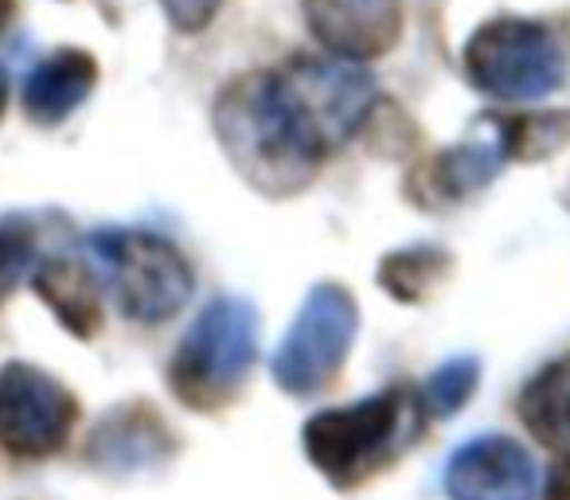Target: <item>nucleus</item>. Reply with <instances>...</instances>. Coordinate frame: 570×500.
<instances>
[{
    "mask_svg": "<svg viewBox=\"0 0 570 500\" xmlns=\"http://www.w3.org/2000/svg\"><path fill=\"white\" fill-rule=\"evenodd\" d=\"M309 32L348 63L387 56L403 36L399 0H302Z\"/></svg>",
    "mask_w": 570,
    "mask_h": 500,
    "instance_id": "1a4fd4ad",
    "label": "nucleus"
},
{
    "mask_svg": "<svg viewBox=\"0 0 570 500\" xmlns=\"http://www.w3.org/2000/svg\"><path fill=\"white\" fill-rule=\"evenodd\" d=\"M465 75L481 95L500 102H528L559 90L567 56L547 24L500 17L476 28L465 43Z\"/></svg>",
    "mask_w": 570,
    "mask_h": 500,
    "instance_id": "20e7f679",
    "label": "nucleus"
},
{
    "mask_svg": "<svg viewBox=\"0 0 570 500\" xmlns=\"http://www.w3.org/2000/svg\"><path fill=\"white\" fill-rule=\"evenodd\" d=\"M277 79L302 106L305 121L317 129L328 153L341 149L348 137H356L360 126H367L375 98H380L372 75L360 63H348V59L297 56L277 67Z\"/></svg>",
    "mask_w": 570,
    "mask_h": 500,
    "instance_id": "6e6552de",
    "label": "nucleus"
},
{
    "mask_svg": "<svg viewBox=\"0 0 570 500\" xmlns=\"http://www.w3.org/2000/svg\"><path fill=\"white\" fill-rule=\"evenodd\" d=\"M212 126L235 173L262 196L309 188L328 149L277 71H246L219 90Z\"/></svg>",
    "mask_w": 570,
    "mask_h": 500,
    "instance_id": "f257e3e1",
    "label": "nucleus"
},
{
    "mask_svg": "<svg viewBox=\"0 0 570 500\" xmlns=\"http://www.w3.org/2000/svg\"><path fill=\"white\" fill-rule=\"evenodd\" d=\"M160 12L168 17V24L176 28V32L184 36H196L204 32L207 24H212L215 17H219L223 0H157Z\"/></svg>",
    "mask_w": 570,
    "mask_h": 500,
    "instance_id": "aec40b11",
    "label": "nucleus"
},
{
    "mask_svg": "<svg viewBox=\"0 0 570 500\" xmlns=\"http://www.w3.org/2000/svg\"><path fill=\"white\" fill-rule=\"evenodd\" d=\"M98 82V63L90 51L59 48L28 75L24 82V114L36 126H59L90 98Z\"/></svg>",
    "mask_w": 570,
    "mask_h": 500,
    "instance_id": "f8f14e48",
    "label": "nucleus"
},
{
    "mask_svg": "<svg viewBox=\"0 0 570 500\" xmlns=\"http://www.w3.org/2000/svg\"><path fill=\"white\" fill-rule=\"evenodd\" d=\"M95 251L114 274V294L129 321L160 325L176 317L191 297V266L168 238L153 231H98Z\"/></svg>",
    "mask_w": 570,
    "mask_h": 500,
    "instance_id": "39448f33",
    "label": "nucleus"
},
{
    "mask_svg": "<svg viewBox=\"0 0 570 500\" xmlns=\"http://www.w3.org/2000/svg\"><path fill=\"white\" fill-rule=\"evenodd\" d=\"M12 17H17V0H0V36L12 24Z\"/></svg>",
    "mask_w": 570,
    "mask_h": 500,
    "instance_id": "4be33fe9",
    "label": "nucleus"
},
{
    "mask_svg": "<svg viewBox=\"0 0 570 500\" xmlns=\"http://www.w3.org/2000/svg\"><path fill=\"white\" fill-rule=\"evenodd\" d=\"M360 329L356 297L341 282H321L305 294L294 325L274 356V380L289 395H313L341 375Z\"/></svg>",
    "mask_w": 570,
    "mask_h": 500,
    "instance_id": "423d86ee",
    "label": "nucleus"
},
{
    "mask_svg": "<svg viewBox=\"0 0 570 500\" xmlns=\"http://www.w3.org/2000/svg\"><path fill=\"white\" fill-rule=\"evenodd\" d=\"M168 427L149 411L145 403H129L121 411H114L110 419H102V427L95 430L87 445V458L95 465L106 469H134V465H149L160 461L173 442H168Z\"/></svg>",
    "mask_w": 570,
    "mask_h": 500,
    "instance_id": "4468645a",
    "label": "nucleus"
},
{
    "mask_svg": "<svg viewBox=\"0 0 570 500\" xmlns=\"http://www.w3.org/2000/svg\"><path fill=\"white\" fill-rule=\"evenodd\" d=\"M476 375L481 364L473 356H453L450 364H442L419 391V403L426 414H458L469 403V395L476 391Z\"/></svg>",
    "mask_w": 570,
    "mask_h": 500,
    "instance_id": "a211bd4d",
    "label": "nucleus"
},
{
    "mask_svg": "<svg viewBox=\"0 0 570 500\" xmlns=\"http://www.w3.org/2000/svg\"><path fill=\"white\" fill-rule=\"evenodd\" d=\"M500 168H504V153L497 145V134L489 129L484 137H469V141L422 160L406 180V199L419 204L422 212H445V207L489 188Z\"/></svg>",
    "mask_w": 570,
    "mask_h": 500,
    "instance_id": "9d476101",
    "label": "nucleus"
},
{
    "mask_svg": "<svg viewBox=\"0 0 570 500\" xmlns=\"http://www.w3.org/2000/svg\"><path fill=\"white\" fill-rule=\"evenodd\" d=\"M79 399L43 367H0V445L20 461L56 458L71 442Z\"/></svg>",
    "mask_w": 570,
    "mask_h": 500,
    "instance_id": "0eeeda50",
    "label": "nucleus"
},
{
    "mask_svg": "<svg viewBox=\"0 0 570 500\" xmlns=\"http://www.w3.org/2000/svg\"><path fill=\"white\" fill-rule=\"evenodd\" d=\"M445 492L453 500H531L535 465L512 438H476L453 453L445 469Z\"/></svg>",
    "mask_w": 570,
    "mask_h": 500,
    "instance_id": "9b49d317",
    "label": "nucleus"
},
{
    "mask_svg": "<svg viewBox=\"0 0 570 500\" xmlns=\"http://www.w3.org/2000/svg\"><path fill=\"white\" fill-rule=\"evenodd\" d=\"M32 290L71 336L95 341L102 333V294L79 258H43L32 274Z\"/></svg>",
    "mask_w": 570,
    "mask_h": 500,
    "instance_id": "ddd939ff",
    "label": "nucleus"
},
{
    "mask_svg": "<svg viewBox=\"0 0 570 500\" xmlns=\"http://www.w3.org/2000/svg\"><path fill=\"white\" fill-rule=\"evenodd\" d=\"M543 500H570V450L554 461L551 477H547V489H543Z\"/></svg>",
    "mask_w": 570,
    "mask_h": 500,
    "instance_id": "412c9836",
    "label": "nucleus"
},
{
    "mask_svg": "<svg viewBox=\"0 0 570 500\" xmlns=\"http://www.w3.org/2000/svg\"><path fill=\"white\" fill-rule=\"evenodd\" d=\"M445 274H450V255L445 251H438V246H406V251H395V255L383 258L380 286L399 302L414 305L426 302L442 286Z\"/></svg>",
    "mask_w": 570,
    "mask_h": 500,
    "instance_id": "f3484780",
    "label": "nucleus"
},
{
    "mask_svg": "<svg viewBox=\"0 0 570 500\" xmlns=\"http://www.w3.org/2000/svg\"><path fill=\"white\" fill-rule=\"evenodd\" d=\"M422 414L426 411L419 403V391H380L364 403L313 414L305 427V450L336 489H352L391 465L419 438Z\"/></svg>",
    "mask_w": 570,
    "mask_h": 500,
    "instance_id": "f03ea898",
    "label": "nucleus"
},
{
    "mask_svg": "<svg viewBox=\"0 0 570 500\" xmlns=\"http://www.w3.org/2000/svg\"><path fill=\"white\" fill-rule=\"evenodd\" d=\"M520 419L539 442H570V356L547 364L528 388L520 391Z\"/></svg>",
    "mask_w": 570,
    "mask_h": 500,
    "instance_id": "2eb2a0df",
    "label": "nucleus"
},
{
    "mask_svg": "<svg viewBox=\"0 0 570 500\" xmlns=\"http://www.w3.org/2000/svg\"><path fill=\"white\" fill-rule=\"evenodd\" d=\"M4 102H9V79L0 71V114H4Z\"/></svg>",
    "mask_w": 570,
    "mask_h": 500,
    "instance_id": "5701e85b",
    "label": "nucleus"
},
{
    "mask_svg": "<svg viewBox=\"0 0 570 500\" xmlns=\"http://www.w3.org/2000/svg\"><path fill=\"white\" fill-rule=\"evenodd\" d=\"M258 356V313L246 297H215L168 360V388L191 411H219Z\"/></svg>",
    "mask_w": 570,
    "mask_h": 500,
    "instance_id": "7ed1b4c3",
    "label": "nucleus"
},
{
    "mask_svg": "<svg viewBox=\"0 0 570 500\" xmlns=\"http://www.w3.org/2000/svg\"><path fill=\"white\" fill-rule=\"evenodd\" d=\"M504 160H543L570 141V110L520 114V118H489Z\"/></svg>",
    "mask_w": 570,
    "mask_h": 500,
    "instance_id": "dca6fc26",
    "label": "nucleus"
},
{
    "mask_svg": "<svg viewBox=\"0 0 570 500\" xmlns=\"http://www.w3.org/2000/svg\"><path fill=\"white\" fill-rule=\"evenodd\" d=\"M36 255V231L28 219H0V305L28 274Z\"/></svg>",
    "mask_w": 570,
    "mask_h": 500,
    "instance_id": "6ab92c4d",
    "label": "nucleus"
}]
</instances>
